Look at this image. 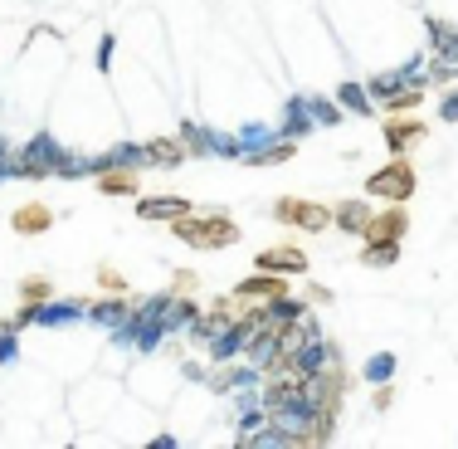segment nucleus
I'll return each instance as SVG.
<instances>
[{"instance_id":"1","label":"nucleus","mask_w":458,"mask_h":449,"mask_svg":"<svg viewBox=\"0 0 458 449\" xmlns=\"http://www.w3.org/2000/svg\"><path fill=\"white\" fill-rule=\"evenodd\" d=\"M176 239H185L191 249H229L239 239V225L229 215H200V211H185L176 220Z\"/></svg>"},{"instance_id":"2","label":"nucleus","mask_w":458,"mask_h":449,"mask_svg":"<svg viewBox=\"0 0 458 449\" xmlns=\"http://www.w3.org/2000/svg\"><path fill=\"white\" fill-rule=\"evenodd\" d=\"M366 195H380V201H395V205L410 201L414 195V167L405 157H395L386 171H376V177L366 181Z\"/></svg>"},{"instance_id":"3","label":"nucleus","mask_w":458,"mask_h":449,"mask_svg":"<svg viewBox=\"0 0 458 449\" xmlns=\"http://www.w3.org/2000/svg\"><path fill=\"white\" fill-rule=\"evenodd\" d=\"M274 215H278L283 225H302V229H312V235L332 225V211H327V205H318V201H278V211H274Z\"/></svg>"},{"instance_id":"4","label":"nucleus","mask_w":458,"mask_h":449,"mask_svg":"<svg viewBox=\"0 0 458 449\" xmlns=\"http://www.w3.org/2000/svg\"><path fill=\"white\" fill-rule=\"evenodd\" d=\"M405 229H410V215L395 205V211H386V215H370L366 239H370V245H380V239H395V245H400V235H405Z\"/></svg>"},{"instance_id":"5","label":"nucleus","mask_w":458,"mask_h":449,"mask_svg":"<svg viewBox=\"0 0 458 449\" xmlns=\"http://www.w3.org/2000/svg\"><path fill=\"white\" fill-rule=\"evenodd\" d=\"M254 264L264 269V273H302V269H308V255H302V249H288V245H283V249H264Z\"/></svg>"},{"instance_id":"6","label":"nucleus","mask_w":458,"mask_h":449,"mask_svg":"<svg viewBox=\"0 0 458 449\" xmlns=\"http://www.w3.org/2000/svg\"><path fill=\"white\" fill-rule=\"evenodd\" d=\"M414 137H424V117H414V123H395V117H386V142L395 157H405V147Z\"/></svg>"},{"instance_id":"7","label":"nucleus","mask_w":458,"mask_h":449,"mask_svg":"<svg viewBox=\"0 0 458 449\" xmlns=\"http://www.w3.org/2000/svg\"><path fill=\"white\" fill-rule=\"evenodd\" d=\"M185 211H195L191 201H137L141 220H181Z\"/></svg>"},{"instance_id":"8","label":"nucleus","mask_w":458,"mask_h":449,"mask_svg":"<svg viewBox=\"0 0 458 449\" xmlns=\"http://www.w3.org/2000/svg\"><path fill=\"white\" fill-rule=\"evenodd\" d=\"M10 225H15L20 235H39V229H49V225H54V215L45 211V205H20Z\"/></svg>"},{"instance_id":"9","label":"nucleus","mask_w":458,"mask_h":449,"mask_svg":"<svg viewBox=\"0 0 458 449\" xmlns=\"http://www.w3.org/2000/svg\"><path fill=\"white\" fill-rule=\"evenodd\" d=\"M342 229H352V235H366V225H370V211L361 201H346V205H336V215H332Z\"/></svg>"},{"instance_id":"10","label":"nucleus","mask_w":458,"mask_h":449,"mask_svg":"<svg viewBox=\"0 0 458 449\" xmlns=\"http://www.w3.org/2000/svg\"><path fill=\"white\" fill-rule=\"evenodd\" d=\"M249 298H283V279H278V273H268V279L239 283V303H249Z\"/></svg>"},{"instance_id":"11","label":"nucleus","mask_w":458,"mask_h":449,"mask_svg":"<svg viewBox=\"0 0 458 449\" xmlns=\"http://www.w3.org/2000/svg\"><path fill=\"white\" fill-rule=\"evenodd\" d=\"M185 151H191L185 142H147V161H157V167H176Z\"/></svg>"},{"instance_id":"12","label":"nucleus","mask_w":458,"mask_h":449,"mask_svg":"<svg viewBox=\"0 0 458 449\" xmlns=\"http://www.w3.org/2000/svg\"><path fill=\"white\" fill-rule=\"evenodd\" d=\"M98 191L103 195H132L137 191V171H107V177H98Z\"/></svg>"},{"instance_id":"13","label":"nucleus","mask_w":458,"mask_h":449,"mask_svg":"<svg viewBox=\"0 0 458 449\" xmlns=\"http://www.w3.org/2000/svg\"><path fill=\"white\" fill-rule=\"evenodd\" d=\"M395 255H400L395 239H380V245H366L361 264H366V269H386V264H395Z\"/></svg>"},{"instance_id":"14","label":"nucleus","mask_w":458,"mask_h":449,"mask_svg":"<svg viewBox=\"0 0 458 449\" xmlns=\"http://www.w3.org/2000/svg\"><path fill=\"white\" fill-rule=\"evenodd\" d=\"M98 283H103L107 293H123V289H127V283H123V273H117V269H98Z\"/></svg>"},{"instance_id":"15","label":"nucleus","mask_w":458,"mask_h":449,"mask_svg":"<svg viewBox=\"0 0 458 449\" xmlns=\"http://www.w3.org/2000/svg\"><path fill=\"white\" fill-rule=\"evenodd\" d=\"M20 293H25V303H39V298H49V283H45V279H35V283H25Z\"/></svg>"},{"instance_id":"16","label":"nucleus","mask_w":458,"mask_h":449,"mask_svg":"<svg viewBox=\"0 0 458 449\" xmlns=\"http://www.w3.org/2000/svg\"><path fill=\"white\" fill-rule=\"evenodd\" d=\"M98 317H103V323H123V317H127V303H103V308H98Z\"/></svg>"},{"instance_id":"17","label":"nucleus","mask_w":458,"mask_h":449,"mask_svg":"<svg viewBox=\"0 0 458 449\" xmlns=\"http://www.w3.org/2000/svg\"><path fill=\"white\" fill-rule=\"evenodd\" d=\"M185 289L195 293V273H185V269H181V273H176V283H171V293H185Z\"/></svg>"},{"instance_id":"18","label":"nucleus","mask_w":458,"mask_h":449,"mask_svg":"<svg viewBox=\"0 0 458 449\" xmlns=\"http://www.w3.org/2000/svg\"><path fill=\"white\" fill-rule=\"evenodd\" d=\"M370 376H390V357H376V361H370Z\"/></svg>"},{"instance_id":"19","label":"nucleus","mask_w":458,"mask_h":449,"mask_svg":"<svg viewBox=\"0 0 458 449\" xmlns=\"http://www.w3.org/2000/svg\"><path fill=\"white\" fill-rule=\"evenodd\" d=\"M390 401H395V391H390V386H380V391H376V410H386Z\"/></svg>"},{"instance_id":"20","label":"nucleus","mask_w":458,"mask_h":449,"mask_svg":"<svg viewBox=\"0 0 458 449\" xmlns=\"http://www.w3.org/2000/svg\"><path fill=\"white\" fill-rule=\"evenodd\" d=\"M444 117H449V123L458 117V93H449V98H444Z\"/></svg>"}]
</instances>
